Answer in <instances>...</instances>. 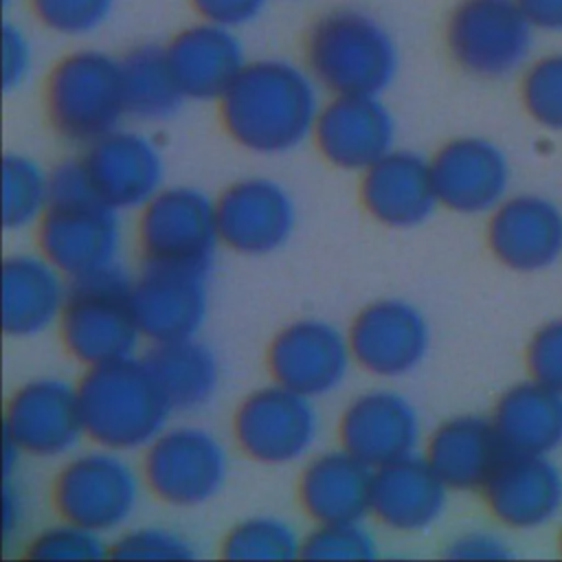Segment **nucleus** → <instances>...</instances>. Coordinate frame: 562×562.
Returning a JSON list of instances; mask_svg holds the SVG:
<instances>
[{
	"instance_id": "obj_21",
	"label": "nucleus",
	"mask_w": 562,
	"mask_h": 562,
	"mask_svg": "<svg viewBox=\"0 0 562 562\" xmlns=\"http://www.w3.org/2000/svg\"><path fill=\"white\" fill-rule=\"evenodd\" d=\"M481 490L490 514L518 531L544 527L562 509V472L549 454L505 452Z\"/></svg>"
},
{
	"instance_id": "obj_17",
	"label": "nucleus",
	"mask_w": 562,
	"mask_h": 562,
	"mask_svg": "<svg viewBox=\"0 0 562 562\" xmlns=\"http://www.w3.org/2000/svg\"><path fill=\"white\" fill-rule=\"evenodd\" d=\"M430 171L439 204L454 213H492L507 198L509 162L490 138L457 136L446 140L430 158Z\"/></svg>"
},
{
	"instance_id": "obj_26",
	"label": "nucleus",
	"mask_w": 562,
	"mask_h": 562,
	"mask_svg": "<svg viewBox=\"0 0 562 562\" xmlns=\"http://www.w3.org/2000/svg\"><path fill=\"white\" fill-rule=\"evenodd\" d=\"M68 299L64 274L42 255H11L2 266V329L29 338L59 321Z\"/></svg>"
},
{
	"instance_id": "obj_9",
	"label": "nucleus",
	"mask_w": 562,
	"mask_h": 562,
	"mask_svg": "<svg viewBox=\"0 0 562 562\" xmlns=\"http://www.w3.org/2000/svg\"><path fill=\"white\" fill-rule=\"evenodd\" d=\"M318 428L321 422L312 400L277 382L246 395L233 417L239 450L266 465L303 459L314 448Z\"/></svg>"
},
{
	"instance_id": "obj_27",
	"label": "nucleus",
	"mask_w": 562,
	"mask_h": 562,
	"mask_svg": "<svg viewBox=\"0 0 562 562\" xmlns=\"http://www.w3.org/2000/svg\"><path fill=\"white\" fill-rule=\"evenodd\" d=\"M373 468L345 448L312 457L299 476V503L316 522H351L369 514Z\"/></svg>"
},
{
	"instance_id": "obj_45",
	"label": "nucleus",
	"mask_w": 562,
	"mask_h": 562,
	"mask_svg": "<svg viewBox=\"0 0 562 562\" xmlns=\"http://www.w3.org/2000/svg\"><path fill=\"white\" fill-rule=\"evenodd\" d=\"M24 522V501L15 483H11V476H4L2 485V536L4 540H11Z\"/></svg>"
},
{
	"instance_id": "obj_38",
	"label": "nucleus",
	"mask_w": 562,
	"mask_h": 562,
	"mask_svg": "<svg viewBox=\"0 0 562 562\" xmlns=\"http://www.w3.org/2000/svg\"><path fill=\"white\" fill-rule=\"evenodd\" d=\"M119 560H189L195 555L191 540L165 527H138L119 536L110 549Z\"/></svg>"
},
{
	"instance_id": "obj_15",
	"label": "nucleus",
	"mask_w": 562,
	"mask_h": 562,
	"mask_svg": "<svg viewBox=\"0 0 562 562\" xmlns=\"http://www.w3.org/2000/svg\"><path fill=\"white\" fill-rule=\"evenodd\" d=\"M83 432L77 386L59 378L24 382L9 400L4 437L22 454L53 459L70 452Z\"/></svg>"
},
{
	"instance_id": "obj_13",
	"label": "nucleus",
	"mask_w": 562,
	"mask_h": 562,
	"mask_svg": "<svg viewBox=\"0 0 562 562\" xmlns=\"http://www.w3.org/2000/svg\"><path fill=\"white\" fill-rule=\"evenodd\" d=\"M266 362L277 384L314 400L345 382L353 358L338 327L321 318H299L272 338Z\"/></svg>"
},
{
	"instance_id": "obj_40",
	"label": "nucleus",
	"mask_w": 562,
	"mask_h": 562,
	"mask_svg": "<svg viewBox=\"0 0 562 562\" xmlns=\"http://www.w3.org/2000/svg\"><path fill=\"white\" fill-rule=\"evenodd\" d=\"M50 206H77L99 200L83 160H64L48 173Z\"/></svg>"
},
{
	"instance_id": "obj_1",
	"label": "nucleus",
	"mask_w": 562,
	"mask_h": 562,
	"mask_svg": "<svg viewBox=\"0 0 562 562\" xmlns=\"http://www.w3.org/2000/svg\"><path fill=\"white\" fill-rule=\"evenodd\" d=\"M305 66L266 57L246 61L231 88L217 99L226 134L252 154L274 156L312 136L321 94Z\"/></svg>"
},
{
	"instance_id": "obj_20",
	"label": "nucleus",
	"mask_w": 562,
	"mask_h": 562,
	"mask_svg": "<svg viewBox=\"0 0 562 562\" xmlns=\"http://www.w3.org/2000/svg\"><path fill=\"white\" fill-rule=\"evenodd\" d=\"M338 437L340 448L375 470L415 454L422 424L415 406L402 393L373 389L345 406Z\"/></svg>"
},
{
	"instance_id": "obj_46",
	"label": "nucleus",
	"mask_w": 562,
	"mask_h": 562,
	"mask_svg": "<svg viewBox=\"0 0 562 562\" xmlns=\"http://www.w3.org/2000/svg\"><path fill=\"white\" fill-rule=\"evenodd\" d=\"M558 544H560V551H562V529H560V538H558Z\"/></svg>"
},
{
	"instance_id": "obj_25",
	"label": "nucleus",
	"mask_w": 562,
	"mask_h": 562,
	"mask_svg": "<svg viewBox=\"0 0 562 562\" xmlns=\"http://www.w3.org/2000/svg\"><path fill=\"white\" fill-rule=\"evenodd\" d=\"M165 53L182 94L198 101L220 99L246 66L235 29L204 20L178 31Z\"/></svg>"
},
{
	"instance_id": "obj_6",
	"label": "nucleus",
	"mask_w": 562,
	"mask_h": 562,
	"mask_svg": "<svg viewBox=\"0 0 562 562\" xmlns=\"http://www.w3.org/2000/svg\"><path fill=\"white\" fill-rule=\"evenodd\" d=\"M533 31L516 0H457L443 24V42L465 75L501 79L525 66Z\"/></svg>"
},
{
	"instance_id": "obj_44",
	"label": "nucleus",
	"mask_w": 562,
	"mask_h": 562,
	"mask_svg": "<svg viewBox=\"0 0 562 562\" xmlns=\"http://www.w3.org/2000/svg\"><path fill=\"white\" fill-rule=\"evenodd\" d=\"M536 31L562 33V0H516Z\"/></svg>"
},
{
	"instance_id": "obj_11",
	"label": "nucleus",
	"mask_w": 562,
	"mask_h": 562,
	"mask_svg": "<svg viewBox=\"0 0 562 562\" xmlns=\"http://www.w3.org/2000/svg\"><path fill=\"white\" fill-rule=\"evenodd\" d=\"M116 213L101 200L77 206H48L37 222L40 255L70 281L119 268L121 226Z\"/></svg>"
},
{
	"instance_id": "obj_16",
	"label": "nucleus",
	"mask_w": 562,
	"mask_h": 562,
	"mask_svg": "<svg viewBox=\"0 0 562 562\" xmlns=\"http://www.w3.org/2000/svg\"><path fill=\"white\" fill-rule=\"evenodd\" d=\"M220 241L241 255H268L292 235L296 209L274 180L248 176L228 184L215 200Z\"/></svg>"
},
{
	"instance_id": "obj_23",
	"label": "nucleus",
	"mask_w": 562,
	"mask_h": 562,
	"mask_svg": "<svg viewBox=\"0 0 562 562\" xmlns=\"http://www.w3.org/2000/svg\"><path fill=\"white\" fill-rule=\"evenodd\" d=\"M448 485L424 457L411 454L373 470L369 514L386 529L417 533L439 520Z\"/></svg>"
},
{
	"instance_id": "obj_47",
	"label": "nucleus",
	"mask_w": 562,
	"mask_h": 562,
	"mask_svg": "<svg viewBox=\"0 0 562 562\" xmlns=\"http://www.w3.org/2000/svg\"><path fill=\"white\" fill-rule=\"evenodd\" d=\"M4 2H9V0H4Z\"/></svg>"
},
{
	"instance_id": "obj_37",
	"label": "nucleus",
	"mask_w": 562,
	"mask_h": 562,
	"mask_svg": "<svg viewBox=\"0 0 562 562\" xmlns=\"http://www.w3.org/2000/svg\"><path fill=\"white\" fill-rule=\"evenodd\" d=\"M103 555H110L103 536L68 520L42 529L29 544V558L35 560H99Z\"/></svg>"
},
{
	"instance_id": "obj_43",
	"label": "nucleus",
	"mask_w": 562,
	"mask_h": 562,
	"mask_svg": "<svg viewBox=\"0 0 562 562\" xmlns=\"http://www.w3.org/2000/svg\"><path fill=\"white\" fill-rule=\"evenodd\" d=\"M446 555L452 560H503L509 558L512 551L503 538L490 531H465L457 536L448 549Z\"/></svg>"
},
{
	"instance_id": "obj_35",
	"label": "nucleus",
	"mask_w": 562,
	"mask_h": 562,
	"mask_svg": "<svg viewBox=\"0 0 562 562\" xmlns=\"http://www.w3.org/2000/svg\"><path fill=\"white\" fill-rule=\"evenodd\" d=\"M29 9L46 31L83 37L108 22L114 0H29Z\"/></svg>"
},
{
	"instance_id": "obj_24",
	"label": "nucleus",
	"mask_w": 562,
	"mask_h": 562,
	"mask_svg": "<svg viewBox=\"0 0 562 562\" xmlns=\"http://www.w3.org/2000/svg\"><path fill=\"white\" fill-rule=\"evenodd\" d=\"M360 198L369 215L384 226L422 224L439 204L430 160L411 149H391L362 171Z\"/></svg>"
},
{
	"instance_id": "obj_7",
	"label": "nucleus",
	"mask_w": 562,
	"mask_h": 562,
	"mask_svg": "<svg viewBox=\"0 0 562 562\" xmlns=\"http://www.w3.org/2000/svg\"><path fill=\"white\" fill-rule=\"evenodd\" d=\"M140 501V481L123 452L97 446L68 459L53 481L61 520L101 536L123 529Z\"/></svg>"
},
{
	"instance_id": "obj_30",
	"label": "nucleus",
	"mask_w": 562,
	"mask_h": 562,
	"mask_svg": "<svg viewBox=\"0 0 562 562\" xmlns=\"http://www.w3.org/2000/svg\"><path fill=\"white\" fill-rule=\"evenodd\" d=\"M145 362L158 382L171 411H193L204 406L220 384L215 353L193 338L154 342Z\"/></svg>"
},
{
	"instance_id": "obj_39",
	"label": "nucleus",
	"mask_w": 562,
	"mask_h": 562,
	"mask_svg": "<svg viewBox=\"0 0 562 562\" xmlns=\"http://www.w3.org/2000/svg\"><path fill=\"white\" fill-rule=\"evenodd\" d=\"M525 362L531 380L562 393V316L547 321L533 331Z\"/></svg>"
},
{
	"instance_id": "obj_32",
	"label": "nucleus",
	"mask_w": 562,
	"mask_h": 562,
	"mask_svg": "<svg viewBox=\"0 0 562 562\" xmlns=\"http://www.w3.org/2000/svg\"><path fill=\"white\" fill-rule=\"evenodd\" d=\"M50 206L48 173L29 156L7 154L2 160V224L20 231L40 222Z\"/></svg>"
},
{
	"instance_id": "obj_8",
	"label": "nucleus",
	"mask_w": 562,
	"mask_h": 562,
	"mask_svg": "<svg viewBox=\"0 0 562 562\" xmlns=\"http://www.w3.org/2000/svg\"><path fill=\"white\" fill-rule=\"evenodd\" d=\"M226 479L228 454L222 441L204 428H165L143 450V481L167 505H202L224 487Z\"/></svg>"
},
{
	"instance_id": "obj_4",
	"label": "nucleus",
	"mask_w": 562,
	"mask_h": 562,
	"mask_svg": "<svg viewBox=\"0 0 562 562\" xmlns=\"http://www.w3.org/2000/svg\"><path fill=\"white\" fill-rule=\"evenodd\" d=\"M44 105L53 130L66 140L90 145L110 134L127 114L121 59L99 48L64 55L46 77Z\"/></svg>"
},
{
	"instance_id": "obj_19",
	"label": "nucleus",
	"mask_w": 562,
	"mask_h": 562,
	"mask_svg": "<svg viewBox=\"0 0 562 562\" xmlns=\"http://www.w3.org/2000/svg\"><path fill=\"white\" fill-rule=\"evenodd\" d=\"M81 160L97 198L114 211L140 209L162 189V154L140 132L116 127L90 143Z\"/></svg>"
},
{
	"instance_id": "obj_5",
	"label": "nucleus",
	"mask_w": 562,
	"mask_h": 562,
	"mask_svg": "<svg viewBox=\"0 0 562 562\" xmlns=\"http://www.w3.org/2000/svg\"><path fill=\"white\" fill-rule=\"evenodd\" d=\"M130 292L132 283L119 268L70 281L59 331L72 358L94 367L132 356L140 329Z\"/></svg>"
},
{
	"instance_id": "obj_34",
	"label": "nucleus",
	"mask_w": 562,
	"mask_h": 562,
	"mask_svg": "<svg viewBox=\"0 0 562 562\" xmlns=\"http://www.w3.org/2000/svg\"><path fill=\"white\" fill-rule=\"evenodd\" d=\"M527 116L549 130L562 132V50L536 57L522 70L518 86Z\"/></svg>"
},
{
	"instance_id": "obj_31",
	"label": "nucleus",
	"mask_w": 562,
	"mask_h": 562,
	"mask_svg": "<svg viewBox=\"0 0 562 562\" xmlns=\"http://www.w3.org/2000/svg\"><path fill=\"white\" fill-rule=\"evenodd\" d=\"M123 97L127 114L143 121L171 116L184 99L167 53L154 44H140L121 57Z\"/></svg>"
},
{
	"instance_id": "obj_28",
	"label": "nucleus",
	"mask_w": 562,
	"mask_h": 562,
	"mask_svg": "<svg viewBox=\"0 0 562 562\" xmlns=\"http://www.w3.org/2000/svg\"><path fill=\"white\" fill-rule=\"evenodd\" d=\"M503 454L492 419L457 415L432 430L424 459L448 490H481Z\"/></svg>"
},
{
	"instance_id": "obj_2",
	"label": "nucleus",
	"mask_w": 562,
	"mask_h": 562,
	"mask_svg": "<svg viewBox=\"0 0 562 562\" xmlns=\"http://www.w3.org/2000/svg\"><path fill=\"white\" fill-rule=\"evenodd\" d=\"M303 50L305 68L329 94L380 97L400 68L391 31L358 7L321 13L305 33Z\"/></svg>"
},
{
	"instance_id": "obj_10",
	"label": "nucleus",
	"mask_w": 562,
	"mask_h": 562,
	"mask_svg": "<svg viewBox=\"0 0 562 562\" xmlns=\"http://www.w3.org/2000/svg\"><path fill=\"white\" fill-rule=\"evenodd\" d=\"M138 211V241L147 261L209 266L220 233L215 202L202 191L162 187Z\"/></svg>"
},
{
	"instance_id": "obj_36",
	"label": "nucleus",
	"mask_w": 562,
	"mask_h": 562,
	"mask_svg": "<svg viewBox=\"0 0 562 562\" xmlns=\"http://www.w3.org/2000/svg\"><path fill=\"white\" fill-rule=\"evenodd\" d=\"M373 555L375 540L360 520L316 525L301 544V558L307 560H369Z\"/></svg>"
},
{
	"instance_id": "obj_33",
	"label": "nucleus",
	"mask_w": 562,
	"mask_h": 562,
	"mask_svg": "<svg viewBox=\"0 0 562 562\" xmlns=\"http://www.w3.org/2000/svg\"><path fill=\"white\" fill-rule=\"evenodd\" d=\"M303 540L290 522L274 516H252L237 522L222 542L228 560H292L301 555Z\"/></svg>"
},
{
	"instance_id": "obj_18",
	"label": "nucleus",
	"mask_w": 562,
	"mask_h": 562,
	"mask_svg": "<svg viewBox=\"0 0 562 562\" xmlns=\"http://www.w3.org/2000/svg\"><path fill=\"white\" fill-rule=\"evenodd\" d=\"M312 138L329 165L364 171L395 149V121L375 94H331L321 105Z\"/></svg>"
},
{
	"instance_id": "obj_3",
	"label": "nucleus",
	"mask_w": 562,
	"mask_h": 562,
	"mask_svg": "<svg viewBox=\"0 0 562 562\" xmlns=\"http://www.w3.org/2000/svg\"><path fill=\"white\" fill-rule=\"evenodd\" d=\"M77 393L83 432L94 446L116 452L145 450L167 428L171 406L145 358L88 367Z\"/></svg>"
},
{
	"instance_id": "obj_29",
	"label": "nucleus",
	"mask_w": 562,
	"mask_h": 562,
	"mask_svg": "<svg viewBox=\"0 0 562 562\" xmlns=\"http://www.w3.org/2000/svg\"><path fill=\"white\" fill-rule=\"evenodd\" d=\"M490 419L505 452L551 454L562 446V393L531 378L503 391Z\"/></svg>"
},
{
	"instance_id": "obj_42",
	"label": "nucleus",
	"mask_w": 562,
	"mask_h": 562,
	"mask_svg": "<svg viewBox=\"0 0 562 562\" xmlns=\"http://www.w3.org/2000/svg\"><path fill=\"white\" fill-rule=\"evenodd\" d=\"M268 0H189L193 13L211 24L239 29L257 20Z\"/></svg>"
},
{
	"instance_id": "obj_41",
	"label": "nucleus",
	"mask_w": 562,
	"mask_h": 562,
	"mask_svg": "<svg viewBox=\"0 0 562 562\" xmlns=\"http://www.w3.org/2000/svg\"><path fill=\"white\" fill-rule=\"evenodd\" d=\"M33 68V46L20 24L4 22L2 26V86L4 90L20 88Z\"/></svg>"
},
{
	"instance_id": "obj_22",
	"label": "nucleus",
	"mask_w": 562,
	"mask_h": 562,
	"mask_svg": "<svg viewBox=\"0 0 562 562\" xmlns=\"http://www.w3.org/2000/svg\"><path fill=\"white\" fill-rule=\"evenodd\" d=\"M487 246L498 263L516 272H538L562 255V211L538 193L505 198L490 215Z\"/></svg>"
},
{
	"instance_id": "obj_14",
	"label": "nucleus",
	"mask_w": 562,
	"mask_h": 562,
	"mask_svg": "<svg viewBox=\"0 0 562 562\" xmlns=\"http://www.w3.org/2000/svg\"><path fill=\"white\" fill-rule=\"evenodd\" d=\"M353 362L378 378H402L426 358L430 329L424 314L404 299H378L349 325Z\"/></svg>"
},
{
	"instance_id": "obj_12",
	"label": "nucleus",
	"mask_w": 562,
	"mask_h": 562,
	"mask_svg": "<svg viewBox=\"0 0 562 562\" xmlns=\"http://www.w3.org/2000/svg\"><path fill=\"white\" fill-rule=\"evenodd\" d=\"M209 266L147 261L132 281V307L140 336L151 342L193 338L209 310Z\"/></svg>"
}]
</instances>
